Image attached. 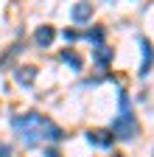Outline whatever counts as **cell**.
<instances>
[{
    "label": "cell",
    "mask_w": 154,
    "mask_h": 157,
    "mask_svg": "<svg viewBox=\"0 0 154 157\" xmlns=\"http://www.w3.org/2000/svg\"><path fill=\"white\" fill-rule=\"evenodd\" d=\"M70 17H73V23H87V20L92 17V3H90V0H81V3H76V6H73V11H70Z\"/></svg>",
    "instance_id": "cell-3"
},
{
    "label": "cell",
    "mask_w": 154,
    "mask_h": 157,
    "mask_svg": "<svg viewBox=\"0 0 154 157\" xmlns=\"http://www.w3.org/2000/svg\"><path fill=\"white\" fill-rule=\"evenodd\" d=\"M140 45H143V65H140V76H146L151 70V62H154V48L148 45V39H140Z\"/></svg>",
    "instance_id": "cell-7"
},
{
    "label": "cell",
    "mask_w": 154,
    "mask_h": 157,
    "mask_svg": "<svg viewBox=\"0 0 154 157\" xmlns=\"http://www.w3.org/2000/svg\"><path fill=\"white\" fill-rule=\"evenodd\" d=\"M14 78H17V84H23V87H31L36 82V67L25 65V67H17L14 70Z\"/></svg>",
    "instance_id": "cell-4"
},
{
    "label": "cell",
    "mask_w": 154,
    "mask_h": 157,
    "mask_svg": "<svg viewBox=\"0 0 154 157\" xmlns=\"http://www.w3.org/2000/svg\"><path fill=\"white\" fill-rule=\"evenodd\" d=\"M62 59H65V62H70V65H73L76 70H79V67H81V56H79V53H76L73 48H65V51H62Z\"/></svg>",
    "instance_id": "cell-9"
},
{
    "label": "cell",
    "mask_w": 154,
    "mask_h": 157,
    "mask_svg": "<svg viewBox=\"0 0 154 157\" xmlns=\"http://www.w3.org/2000/svg\"><path fill=\"white\" fill-rule=\"evenodd\" d=\"M0 157H11V146H6V143H0Z\"/></svg>",
    "instance_id": "cell-11"
},
{
    "label": "cell",
    "mask_w": 154,
    "mask_h": 157,
    "mask_svg": "<svg viewBox=\"0 0 154 157\" xmlns=\"http://www.w3.org/2000/svg\"><path fill=\"white\" fill-rule=\"evenodd\" d=\"M65 39H70V42H73V39H79V31H65Z\"/></svg>",
    "instance_id": "cell-12"
},
{
    "label": "cell",
    "mask_w": 154,
    "mask_h": 157,
    "mask_svg": "<svg viewBox=\"0 0 154 157\" xmlns=\"http://www.w3.org/2000/svg\"><path fill=\"white\" fill-rule=\"evenodd\" d=\"M115 137H121V140H132L134 135H137V121H134V115L129 112V98L126 93H121V115L112 121V129H109Z\"/></svg>",
    "instance_id": "cell-2"
},
{
    "label": "cell",
    "mask_w": 154,
    "mask_h": 157,
    "mask_svg": "<svg viewBox=\"0 0 154 157\" xmlns=\"http://www.w3.org/2000/svg\"><path fill=\"white\" fill-rule=\"evenodd\" d=\"M92 56H95V62H98V65H107L109 59H112V48H107V45H95Z\"/></svg>",
    "instance_id": "cell-8"
},
{
    "label": "cell",
    "mask_w": 154,
    "mask_h": 157,
    "mask_svg": "<svg viewBox=\"0 0 154 157\" xmlns=\"http://www.w3.org/2000/svg\"><path fill=\"white\" fill-rule=\"evenodd\" d=\"M87 36L92 39V42H101V36H104V28H92V31H90Z\"/></svg>",
    "instance_id": "cell-10"
},
{
    "label": "cell",
    "mask_w": 154,
    "mask_h": 157,
    "mask_svg": "<svg viewBox=\"0 0 154 157\" xmlns=\"http://www.w3.org/2000/svg\"><path fill=\"white\" fill-rule=\"evenodd\" d=\"M45 157H59V151H56V149H48V151H45Z\"/></svg>",
    "instance_id": "cell-13"
},
{
    "label": "cell",
    "mask_w": 154,
    "mask_h": 157,
    "mask_svg": "<svg viewBox=\"0 0 154 157\" xmlns=\"http://www.w3.org/2000/svg\"><path fill=\"white\" fill-rule=\"evenodd\" d=\"M53 36H56L53 25H39V28H36V34H34V42L39 45V48H48V45L53 42Z\"/></svg>",
    "instance_id": "cell-6"
},
{
    "label": "cell",
    "mask_w": 154,
    "mask_h": 157,
    "mask_svg": "<svg viewBox=\"0 0 154 157\" xmlns=\"http://www.w3.org/2000/svg\"><path fill=\"white\" fill-rule=\"evenodd\" d=\"M87 140L90 143H95V146H112V132L109 129H92V132H87Z\"/></svg>",
    "instance_id": "cell-5"
},
{
    "label": "cell",
    "mask_w": 154,
    "mask_h": 157,
    "mask_svg": "<svg viewBox=\"0 0 154 157\" xmlns=\"http://www.w3.org/2000/svg\"><path fill=\"white\" fill-rule=\"evenodd\" d=\"M14 129L23 135V140L28 146L39 143V140H62V129L56 126L53 121L36 115V112H28V115H17L14 118Z\"/></svg>",
    "instance_id": "cell-1"
}]
</instances>
